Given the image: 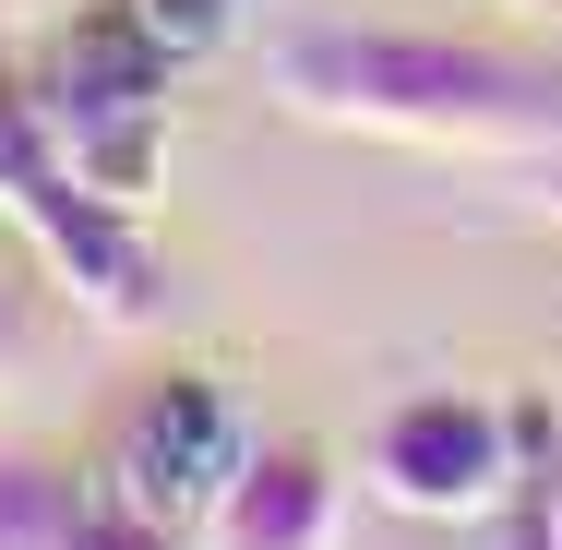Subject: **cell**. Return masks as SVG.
Segmentation results:
<instances>
[{
    "label": "cell",
    "mask_w": 562,
    "mask_h": 550,
    "mask_svg": "<svg viewBox=\"0 0 562 550\" xmlns=\"http://www.w3.org/2000/svg\"><path fill=\"white\" fill-rule=\"evenodd\" d=\"M85 515V479H60L48 454H0V550H72Z\"/></svg>",
    "instance_id": "cell-7"
},
{
    "label": "cell",
    "mask_w": 562,
    "mask_h": 550,
    "mask_svg": "<svg viewBox=\"0 0 562 550\" xmlns=\"http://www.w3.org/2000/svg\"><path fill=\"white\" fill-rule=\"evenodd\" d=\"M491 550H562V539H551V515H539V491H515V503L491 515Z\"/></svg>",
    "instance_id": "cell-10"
},
{
    "label": "cell",
    "mask_w": 562,
    "mask_h": 550,
    "mask_svg": "<svg viewBox=\"0 0 562 550\" xmlns=\"http://www.w3.org/2000/svg\"><path fill=\"white\" fill-rule=\"evenodd\" d=\"M0 347H12V324H0Z\"/></svg>",
    "instance_id": "cell-14"
},
{
    "label": "cell",
    "mask_w": 562,
    "mask_h": 550,
    "mask_svg": "<svg viewBox=\"0 0 562 550\" xmlns=\"http://www.w3.org/2000/svg\"><path fill=\"white\" fill-rule=\"evenodd\" d=\"M239 454H251V419H239V395H227L216 371H180V383H156L144 407H132V431H120V491L132 515H156V527H204L227 503V479H239Z\"/></svg>",
    "instance_id": "cell-5"
},
{
    "label": "cell",
    "mask_w": 562,
    "mask_h": 550,
    "mask_svg": "<svg viewBox=\"0 0 562 550\" xmlns=\"http://www.w3.org/2000/svg\"><path fill=\"white\" fill-rule=\"evenodd\" d=\"M0 216L48 251V276H60L97 324H156L168 276H156V251H144V216H120L109 192L48 144L36 97H12V85H0Z\"/></svg>",
    "instance_id": "cell-3"
},
{
    "label": "cell",
    "mask_w": 562,
    "mask_h": 550,
    "mask_svg": "<svg viewBox=\"0 0 562 550\" xmlns=\"http://www.w3.org/2000/svg\"><path fill=\"white\" fill-rule=\"evenodd\" d=\"M132 24H144L168 60H204V48L227 36V0H132Z\"/></svg>",
    "instance_id": "cell-8"
},
{
    "label": "cell",
    "mask_w": 562,
    "mask_h": 550,
    "mask_svg": "<svg viewBox=\"0 0 562 550\" xmlns=\"http://www.w3.org/2000/svg\"><path fill=\"white\" fill-rule=\"evenodd\" d=\"M527 192H539V216L562 227V156H527Z\"/></svg>",
    "instance_id": "cell-11"
},
{
    "label": "cell",
    "mask_w": 562,
    "mask_h": 550,
    "mask_svg": "<svg viewBox=\"0 0 562 550\" xmlns=\"http://www.w3.org/2000/svg\"><path fill=\"white\" fill-rule=\"evenodd\" d=\"M276 97L336 132L443 144V156H562V60L431 36V24H300L276 48Z\"/></svg>",
    "instance_id": "cell-1"
},
{
    "label": "cell",
    "mask_w": 562,
    "mask_h": 550,
    "mask_svg": "<svg viewBox=\"0 0 562 550\" xmlns=\"http://www.w3.org/2000/svg\"><path fill=\"white\" fill-rule=\"evenodd\" d=\"M527 12H562V0H527Z\"/></svg>",
    "instance_id": "cell-13"
},
{
    "label": "cell",
    "mask_w": 562,
    "mask_h": 550,
    "mask_svg": "<svg viewBox=\"0 0 562 550\" xmlns=\"http://www.w3.org/2000/svg\"><path fill=\"white\" fill-rule=\"evenodd\" d=\"M347 515V479L324 442H251L227 503L204 515V550H336Z\"/></svg>",
    "instance_id": "cell-6"
},
{
    "label": "cell",
    "mask_w": 562,
    "mask_h": 550,
    "mask_svg": "<svg viewBox=\"0 0 562 550\" xmlns=\"http://www.w3.org/2000/svg\"><path fill=\"white\" fill-rule=\"evenodd\" d=\"M371 491L395 515H431V527H479L527 491L515 467V419L467 383H431V395H395L371 419Z\"/></svg>",
    "instance_id": "cell-4"
},
{
    "label": "cell",
    "mask_w": 562,
    "mask_h": 550,
    "mask_svg": "<svg viewBox=\"0 0 562 550\" xmlns=\"http://www.w3.org/2000/svg\"><path fill=\"white\" fill-rule=\"evenodd\" d=\"M72 550H180V527H156V515H132V503H97Z\"/></svg>",
    "instance_id": "cell-9"
},
{
    "label": "cell",
    "mask_w": 562,
    "mask_h": 550,
    "mask_svg": "<svg viewBox=\"0 0 562 550\" xmlns=\"http://www.w3.org/2000/svg\"><path fill=\"white\" fill-rule=\"evenodd\" d=\"M168 72L180 60L132 24V0H85L48 48L36 120L120 216H156V192H168Z\"/></svg>",
    "instance_id": "cell-2"
},
{
    "label": "cell",
    "mask_w": 562,
    "mask_h": 550,
    "mask_svg": "<svg viewBox=\"0 0 562 550\" xmlns=\"http://www.w3.org/2000/svg\"><path fill=\"white\" fill-rule=\"evenodd\" d=\"M527 491H539V515H551V539H562V467H551V479H527Z\"/></svg>",
    "instance_id": "cell-12"
}]
</instances>
